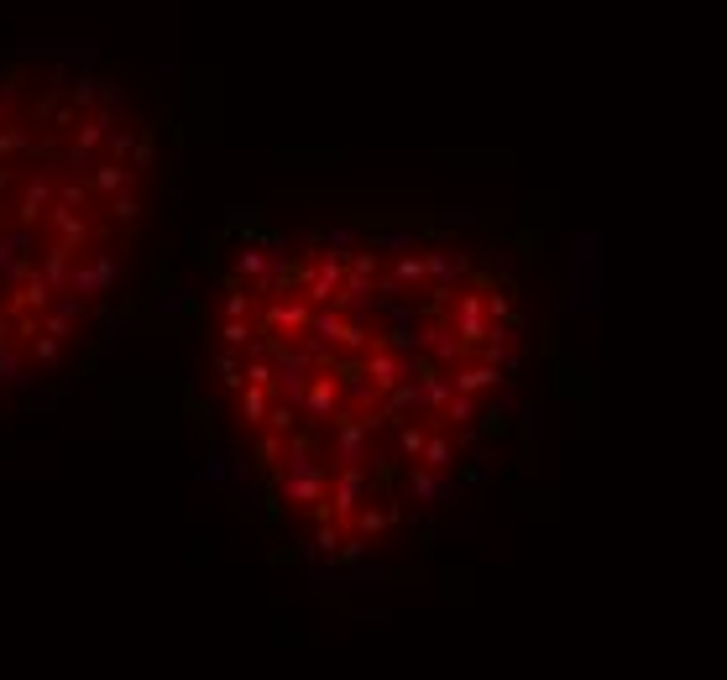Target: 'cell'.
<instances>
[{
    "label": "cell",
    "instance_id": "cell-27",
    "mask_svg": "<svg viewBox=\"0 0 727 680\" xmlns=\"http://www.w3.org/2000/svg\"><path fill=\"white\" fill-rule=\"evenodd\" d=\"M215 372H220V382H225V388H241V351L220 346V356H215Z\"/></svg>",
    "mask_w": 727,
    "mask_h": 680
},
{
    "label": "cell",
    "instance_id": "cell-10",
    "mask_svg": "<svg viewBox=\"0 0 727 680\" xmlns=\"http://www.w3.org/2000/svg\"><path fill=\"white\" fill-rule=\"evenodd\" d=\"M58 231V246H68V252H84L89 241H95V231H89V220L79 210H68V204H48V215H42Z\"/></svg>",
    "mask_w": 727,
    "mask_h": 680
},
{
    "label": "cell",
    "instance_id": "cell-30",
    "mask_svg": "<svg viewBox=\"0 0 727 680\" xmlns=\"http://www.w3.org/2000/svg\"><path fill=\"white\" fill-rule=\"evenodd\" d=\"M63 168H68V173L79 178V173H89V168H95V152H89V147H79V142H74V147L63 152Z\"/></svg>",
    "mask_w": 727,
    "mask_h": 680
},
{
    "label": "cell",
    "instance_id": "cell-13",
    "mask_svg": "<svg viewBox=\"0 0 727 680\" xmlns=\"http://www.w3.org/2000/svg\"><path fill=\"white\" fill-rule=\"evenodd\" d=\"M456 461H461L456 429H429V435H424V450H419V466H424V471H456Z\"/></svg>",
    "mask_w": 727,
    "mask_h": 680
},
{
    "label": "cell",
    "instance_id": "cell-25",
    "mask_svg": "<svg viewBox=\"0 0 727 680\" xmlns=\"http://www.w3.org/2000/svg\"><path fill=\"white\" fill-rule=\"evenodd\" d=\"M257 335V320H225L220 325V346H231V351H246V340Z\"/></svg>",
    "mask_w": 727,
    "mask_h": 680
},
{
    "label": "cell",
    "instance_id": "cell-12",
    "mask_svg": "<svg viewBox=\"0 0 727 680\" xmlns=\"http://www.w3.org/2000/svg\"><path fill=\"white\" fill-rule=\"evenodd\" d=\"M408 497H419V503H435V497H440V508H450V497H461V482H450V471L414 466V471H408Z\"/></svg>",
    "mask_w": 727,
    "mask_h": 680
},
{
    "label": "cell",
    "instance_id": "cell-15",
    "mask_svg": "<svg viewBox=\"0 0 727 680\" xmlns=\"http://www.w3.org/2000/svg\"><path fill=\"white\" fill-rule=\"evenodd\" d=\"M89 189L95 194H126V189H136V168L131 163H95L89 168Z\"/></svg>",
    "mask_w": 727,
    "mask_h": 680
},
{
    "label": "cell",
    "instance_id": "cell-23",
    "mask_svg": "<svg viewBox=\"0 0 727 680\" xmlns=\"http://www.w3.org/2000/svg\"><path fill=\"white\" fill-rule=\"evenodd\" d=\"M21 152H37V142H32V131L27 126H0V157H21Z\"/></svg>",
    "mask_w": 727,
    "mask_h": 680
},
{
    "label": "cell",
    "instance_id": "cell-16",
    "mask_svg": "<svg viewBox=\"0 0 727 680\" xmlns=\"http://www.w3.org/2000/svg\"><path fill=\"white\" fill-rule=\"evenodd\" d=\"M21 367H27V361H21V335L6 314V320H0V388H6V382H21Z\"/></svg>",
    "mask_w": 727,
    "mask_h": 680
},
{
    "label": "cell",
    "instance_id": "cell-20",
    "mask_svg": "<svg viewBox=\"0 0 727 680\" xmlns=\"http://www.w3.org/2000/svg\"><path fill=\"white\" fill-rule=\"evenodd\" d=\"M267 403H272V388H252V382H241V419L252 424V429H262Z\"/></svg>",
    "mask_w": 727,
    "mask_h": 680
},
{
    "label": "cell",
    "instance_id": "cell-5",
    "mask_svg": "<svg viewBox=\"0 0 727 680\" xmlns=\"http://www.w3.org/2000/svg\"><path fill=\"white\" fill-rule=\"evenodd\" d=\"M309 299L304 293H278V299H267V309H262V325L257 330H272V335H299L304 330V320H309Z\"/></svg>",
    "mask_w": 727,
    "mask_h": 680
},
{
    "label": "cell",
    "instance_id": "cell-11",
    "mask_svg": "<svg viewBox=\"0 0 727 680\" xmlns=\"http://www.w3.org/2000/svg\"><path fill=\"white\" fill-rule=\"evenodd\" d=\"M53 178H58V173H37V178H27V184H21V194H16V220H21V225H37L42 215H48V204H53Z\"/></svg>",
    "mask_w": 727,
    "mask_h": 680
},
{
    "label": "cell",
    "instance_id": "cell-9",
    "mask_svg": "<svg viewBox=\"0 0 727 680\" xmlns=\"http://www.w3.org/2000/svg\"><path fill=\"white\" fill-rule=\"evenodd\" d=\"M48 304H53V288H48V278H42L37 262H32V267L16 278V293H11V309H6V314H42Z\"/></svg>",
    "mask_w": 727,
    "mask_h": 680
},
{
    "label": "cell",
    "instance_id": "cell-6",
    "mask_svg": "<svg viewBox=\"0 0 727 680\" xmlns=\"http://www.w3.org/2000/svg\"><path fill=\"white\" fill-rule=\"evenodd\" d=\"M456 340L466 351H476L482 346V335H487V309H482V288H461L456 293Z\"/></svg>",
    "mask_w": 727,
    "mask_h": 680
},
{
    "label": "cell",
    "instance_id": "cell-22",
    "mask_svg": "<svg viewBox=\"0 0 727 680\" xmlns=\"http://www.w3.org/2000/svg\"><path fill=\"white\" fill-rule=\"evenodd\" d=\"M440 419H445L450 429H466V424L476 419V398H466V393H450V398H445V408H440Z\"/></svg>",
    "mask_w": 727,
    "mask_h": 680
},
{
    "label": "cell",
    "instance_id": "cell-21",
    "mask_svg": "<svg viewBox=\"0 0 727 680\" xmlns=\"http://www.w3.org/2000/svg\"><path fill=\"white\" fill-rule=\"evenodd\" d=\"M340 539H346V534H340V529L330 524V518L320 513V529H314V539H309L314 560H340Z\"/></svg>",
    "mask_w": 727,
    "mask_h": 680
},
{
    "label": "cell",
    "instance_id": "cell-8",
    "mask_svg": "<svg viewBox=\"0 0 727 680\" xmlns=\"http://www.w3.org/2000/svg\"><path fill=\"white\" fill-rule=\"evenodd\" d=\"M503 382H508V377L497 372L492 361H466V367L456 361V367H450V388L466 393V398H482V393H492V388H503Z\"/></svg>",
    "mask_w": 727,
    "mask_h": 680
},
{
    "label": "cell",
    "instance_id": "cell-29",
    "mask_svg": "<svg viewBox=\"0 0 727 680\" xmlns=\"http://www.w3.org/2000/svg\"><path fill=\"white\" fill-rule=\"evenodd\" d=\"M136 215H142V204H136V194H131V189H126V194H110V220H116V225H121V220L131 225Z\"/></svg>",
    "mask_w": 727,
    "mask_h": 680
},
{
    "label": "cell",
    "instance_id": "cell-26",
    "mask_svg": "<svg viewBox=\"0 0 727 680\" xmlns=\"http://www.w3.org/2000/svg\"><path fill=\"white\" fill-rule=\"evenodd\" d=\"M27 346H32V361H37V367H58V356H63V340H53V335H32L27 340Z\"/></svg>",
    "mask_w": 727,
    "mask_h": 680
},
{
    "label": "cell",
    "instance_id": "cell-14",
    "mask_svg": "<svg viewBox=\"0 0 727 680\" xmlns=\"http://www.w3.org/2000/svg\"><path fill=\"white\" fill-rule=\"evenodd\" d=\"M424 351H429V367H445V372L466 356V346L456 340L450 325H424Z\"/></svg>",
    "mask_w": 727,
    "mask_h": 680
},
{
    "label": "cell",
    "instance_id": "cell-2",
    "mask_svg": "<svg viewBox=\"0 0 727 680\" xmlns=\"http://www.w3.org/2000/svg\"><path fill=\"white\" fill-rule=\"evenodd\" d=\"M372 497H382V482H377L367 466H340L330 476V492H325V518H335V524H351V518L372 503Z\"/></svg>",
    "mask_w": 727,
    "mask_h": 680
},
{
    "label": "cell",
    "instance_id": "cell-17",
    "mask_svg": "<svg viewBox=\"0 0 727 680\" xmlns=\"http://www.w3.org/2000/svg\"><path fill=\"white\" fill-rule=\"evenodd\" d=\"M262 429H267V435H299V429H304V414H299V403H288V398H272L267 403V419H262Z\"/></svg>",
    "mask_w": 727,
    "mask_h": 680
},
{
    "label": "cell",
    "instance_id": "cell-18",
    "mask_svg": "<svg viewBox=\"0 0 727 680\" xmlns=\"http://www.w3.org/2000/svg\"><path fill=\"white\" fill-rule=\"evenodd\" d=\"M74 257H79V252H68V246H58V241L48 246V257H42V267H37V272H42V278H48V288H53V293H63V283H68V267H74Z\"/></svg>",
    "mask_w": 727,
    "mask_h": 680
},
{
    "label": "cell",
    "instance_id": "cell-4",
    "mask_svg": "<svg viewBox=\"0 0 727 680\" xmlns=\"http://www.w3.org/2000/svg\"><path fill=\"white\" fill-rule=\"evenodd\" d=\"M299 414H304L309 424H330V419L340 414V393H335V367H314L309 388H304V398H299Z\"/></svg>",
    "mask_w": 727,
    "mask_h": 680
},
{
    "label": "cell",
    "instance_id": "cell-1",
    "mask_svg": "<svg viewBox=\"0 0 727 680\" xmlns=\"http://www.w3.org/2000/svg\"><path fill=\"white\" fill-rule=\"evenodd\" d=\"M377 408H367V414H351V408H340V414L325 424L330 429V450H335V461L340 466H367L377 461L372 456V435H377Z\"/></svg>",
    "mask_w": 727,
    "mask_h": 680
},
{
    "label": "cell",
    "instance_id": "cell-7",
    "mask_svg": "<svg viewBox=\"0 0 727 680\" xmlns=\"http://www.w3.org/2000/svg\"><path fill=\"white\" fill-rule=\"evenodd\" d=\"M335 393H340V408H351V414H367V408H377V388L367 382V372L356 367H340L335 361Z\"/></svg>",
    "mask_w": 727,
    "mask_h": 680
},
{
    "label": "cell",
    "instance_id": "cell-24",
    "mask_svg": "<svg viewBox=\"0 0 727 680\" xmlns=\"http://www.w3.org/2000/svg\"><path fill=\"white\" fill-rule=\"evenodd\" d=\"M424 435H429L424 424H398V456L419 466V450H424Z\"/></svg>",
    "mask_w": 727,
    "mask_h": 680
},
{
    "label": "cell",
    "instance_id": "cell-3",
    "mask_svg": "<svg viewBox=\"0 0 727 680\" xmlns=\"http://www.w3.org/2000/svg\"><path fill=\"white\" fill-rule=\"evenodd\" d=\"M325 492H330V466L299 471V476H278V482H272V497H278V503L299 508V513H314V518L325 513Z\"/></svg>",
    "mask_w": 727,
    "mask_h": 680
},
{
    "label": "cell",
    "instance_id": "cell-31",
    "mask_svg": "<svg viewBox=\"0 0 727 680\" xmlns=\"http://www.w3.org/2000/svg\"><path fill=\"white\" fill-rule=\"evenodd\" d=\"M11 121V110H6V100H0V126H6Z\"/></svg>",
    "mask_w": 727,
    "mask_h": 680
},
{
    "label": "cell",
    "instance_id": "cell-19",
    "mask_svg": "<svg viewBox=\"0 0 727 680\" xmlns=\"http://www.w3.org/2000/svg\"><path fill=\"white\" fill-rule=\"evenodd\" d=\"M89 272H95V288L110 293V288H116V278H121L116 252H110V246H95V252H89Z\"/></svg>",
    "mask_w": 727,
    "mask_h": 680
},
{
    "label": "cell",
    "instance_id": "cell-28",
    "mask_svg": "<svg viewBox=\"0 0 727 680\" xmlns=\"http://www.w3.org/2000/svg\"><path fill=\"white\" fill-rule=\"evenodd\" d=\"M105 95H100V79L95 74H84L79 84H74V100H68V105H74V110H89V105H100Z\"/></svg>",
    "mask_w": 727,
    "mask_h": 680
}]
</instances>
